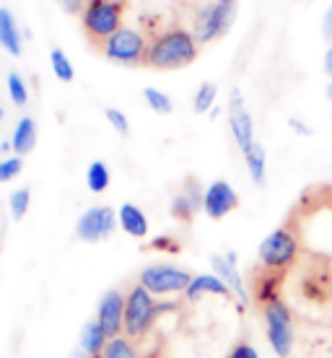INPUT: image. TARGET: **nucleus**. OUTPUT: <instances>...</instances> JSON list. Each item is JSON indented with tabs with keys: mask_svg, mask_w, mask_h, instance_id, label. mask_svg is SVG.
<instances>
[{
	"mask_svg": "<svg viewBox=\"0 0 332 358\" xmlns=\"http://www.w3.org/2000/svg\"><path fill=\"white\" fill-rule=\"evenodd\" d=\"M34 145H36V122L31 117H21L18 125L13 127V135H10V148H13L16 156H27Z\"/></svg>",
	"mask_w": 332,
	"mask_h": 358,
	"instance_id": "19",
	"label": "nucleus"
},
{
	"mask_svg": "<svg viewBox=\"0 0 332 358\" xmlns=\"http://www.w3.org/2000/svg\"><path fill=\"white\" fill-rule=\"evenodd\" d=\"M198 57V39L187 29H169L148 45L145 63L159 71L185 68Z\"/></svg>",
	"mask_w": 332,
	"mask_h": 358,
	"instance_id": "1",
	"label": "nucleus"
},
{
	"mask_svg": "<svg viewBox=\"0 0 332 358\" xmlns=\"http://www.w3.org/2000/svg\"><path fill=\"white\" fill-rule=\"evenodd\" d=\"M229 127H231L233 141L242 153H247L257 143L254 141V122H252V115L239 89H231V96H229Z\"/></svg>",
	"mask_w": 332,
	"mask_h": 358,
	"instance_id": "10",
	"label": "nucleus"
},
{
	"mask_svg": "<svg viewBox=\"0 0 332 358\" xmlns=\"http://www.w3.org/2000/svg\"><path fill=\"white\" fill-rule=\"evenodd\" d=\"M216 96H218V86L216 83H200V89L195 91V99H192V109L198 112V115H205L210 109L216 107Z\"/></svg>",
	"mask_w": 332,
	"mask_h": 358,
	"instance_id": "23",
	"label": "nucleus"
},
{
	"mask_svg": "<svg viewBox=\"0 0 332 358\" xmlns=\"http://www.w3.org/2000/svg\"><path fill=\"white\" fill-rule=\"evenodd\" d=\"M109 166L104 162H91L89 169H86V185H89L91 192H104L109 187Z\"/></svg>",
	"mask_w": 332,
	"mask_h": 358,
	"instance_id": "22",
	"label": "nucleus"
},
{
	"mask_svg": "<svg viewBox=\"0 0 332 358\" xmlns=\"http://www.w3.org/2000/svg\"><path fill=\"white\" fill-rule=\"evenodd\" d=\"M260 309L270 350L278 358H291L294 345H296V327H294V314H291L288 304L283 299H275Z\"/></svg>",
	"mask_w": 332,
	"mask_h": 358,
	"instance_id": "4",
	"label": "nucleus"
},
{
	"mask_svg": "<svg viewBox=\"0 0 332 358\" xmlns=\"http://www.w3.org/2000/svg\"><path fill=\"white\" fill-rule=\"evenodd\" d=\"M125 301L127 296L122 291H107V294L99 299V306H96V322L104 327L109 338H117L125 332Z\"/></svg>",
	"mask_w": 332,
	"mask_h": 358,
	"instance_id": "11",
	"label": "nucleus"
},
{
	"mask_svg": "<svg viewBox=\"0 0 332 358\" xmlns=\"http://www.w3.org/2000/svg\"><path fill=\"white\" fill-rule=\"evenodd\" d=\"M291 127H294V130H296V133H304V135H309V133H312V130H309V127H306V125H301V122H298V120H291Z\"/></svg>",
	"mask_w": 332,
	"mask_h": 358,
	"instance_id": "36",
	"label": "nucleus"
},
{
	"mask_svg": "<svg viewBox=\"0 0 332 358\" xmlns=\"http://www.w3.org/2000/svg\"><path fill=\"white\" fill-rule=\"evenodd\" d=\"M324 73L332 78V42H330V47H327V52H324Z\"/></svg>",
	"mask_w": 332,
	"mask_h": 358,
	"instance_id": "35",
	"label": "nucleus"
},
{
	"mask_svg": "<svg viewBox=\"0 0 332 358\" xmlns=\"http://www.w3.org/2000/svg\"><path fill=\"white\" fill-rule=\"evenodd\" d=\"M0 120H3V104H0Z\"/></svg>",
	"mask_w": 332,
	"mask_h": 358,
	"instance_id": "39",
	"label": "nucleus"
},
{
	"mask_svg": "<svg viewBox=\"0 0 332 358\" xmlns=\"http://www.w3.org/2000/svg\"><path fill=\"white\" fill-rule=\"evenodd\" d=\"M301 255V239L291 226H278L265 236L257 247V257H260V268L275 270V273H286L294 268V262Z\"/></svg>",
	"mask_w": 332,
	"mask_h": 358,
	"instance_id": "3",
	"label": "nucleus"
},
{
	"mask_svg": "<svg viewBox=\"0 0 332 358\" xmlns=\"http://www.w3.org/2000/svg\"><path fill=\"white\" fill-rule=\"evenodd\" d=\"M192 273L177 265H148L140 270L138 275V286H143L148 294H153L156 299H166L174 294H185L192 283Z\"/></svg>",
	"mask_w": 332,
	"mask_h": 358,
	"instance_id": "5",
	"label": "nucleus"
},
{
	"mask_svg": "<svg viewBox=\"0 0 332 358\" xmlns=\"http://www.w3.org/2000/svg\"><path fill=\"white\" fill-rule=\"evenodd\" d=\"M233 21V3H208L195 13L192 21V34L198 39V45H208L218 36H224L229 31Z\"/></svg>",
	"mask_w": 332,
	"mask_h": 358,
	"instance_id": "7",
	"label": "nucleus"
},
{
	"mask_svg": "<svg viewBox=\"0 0 332 358\" xmlns=\"http://www.w3.org/2000/svg\"><path fill=\"white\" fill-rule=\"evenodd\" d=\"M226 358H260V353H257V348L252 345V343L242 341V343H236L231 350H229V356Z\"/></svg>",
	"mask_w": 332,
	"mask_h": 358,
	"instance_id": "31",
	"label": "nucleus"
},
{
	"mask_svg": "<svg viewBox=\"0 0 332 358\" xmlns=\"http://www.w3.org/2000/svg\"><path fill=\"white\" fill-rule=\"evenodd\" d=\"M104 55H107L112 63H120V65L145 63V55H148L145 36L138 29L122 27L104 42Z\"/></svg>",
	"mask_w": 332,
	"mask_h": 358,
	"instance_id": "8",
	"label": "nucleus"
},
{
	"mask_svg": "<svg viewBox=\"0 0 332 358\" xmlns=\"http://www.w3.org/2000/svg\"><path fill=\"white\" fill-rule=\"evenodd\" d=\"M218 3H233V0H218Z\"/></svg>",
	"mask_w": 332,
	"mask_h": 358,
	"instance_id": "40",
	"label": "nucleus"
},
{
	"mask_svg": "<svg viewBox=\"0 0 332 358\" xmlns=\"http://www.w3.org/2000/svg\"><path fill=\"white\" fill-rule=\"evenodd\" d=\"M29 206H31V189L29 187H21L10 192L8 208H10V218H13V221H21V218L27 215Z\"/></svg>",
	"mask_w": 332,
	"mask_h": 358,
	"instance_id": "26",
	"label": "nucleus"
},
{
	"mask_svg": "<svg viewBox=\"0 0 332 358\" xmlns=\"http://www.w3.org/2000/svg\"><path fill=\"white\" fill-rule=\"evenodd\" d=\"M174 309H177L174 304H159L156 296L135 283L127 291L125 301V335L130 341H140L151 332L153 322L161 317V312H174Z\"/></svg>",
	"mask_w": 332,
	"mask_h": 358,
	"instance_id": "2",
	"label": "nucleus"
},
{
	"mask_svg": "<svg viewBox=\"0 0 332 358\" xmlns=\"http://www.w3.org/2000/svg\"><path fill=\"white\" fill-rule=\"evenodd\" d=\"M101 358H138V350H135L133 341L127 335H117V338H112L107 343Z\"/></svg>",
	"mask_w": 332,
	"mask_h": 358,
	"instance_id": "24",
	"label": "nucleus"
},
{
	"mask_svg": "<svg viewBox=\"0 0 332 358\" xmlns=\"http://www.w3.org/2000/svg\"><path fill=\"white\" fill-rule=\"evenodd\" d=\"M71 358H101V356H91V353H83V350L78 348V350H75V353H73Z\"/></svg>",
	"mask_w": 332,
	"mask_h": 358,
	"instance_id": "37",
	"label": "nucleus"
},
{
	"mask_svg": "<svg viewBox=\"0 0 332 358\" xmlns=\"http://www.w3.org/2000/svg\"><path fill=\"white\" fill-rule=\"evenodd\" d=\"M24 169V162L21 156H10V159H0V185L3 182H10L13 177H18Z\"/></svg>",
	"mask_w": 332,
	"mask_h": 358,
	"instance_id": "29",
	"label": "nucleus"
},
{
	"mask_svg": "<svg viewBox=\"0 0 332 358\" xmlns=\"http://www.w3.org/2000/svg\"><path fill=\"white\" fill-rule=\"evenodd\" d=\"M0 47L8 55H21V31L8 8H0Z\"/></svg>",
	"mask_w": 332,
	"mask_h": 358,
	"instance_id": "20",
	"label": "nucleus"
},
{
	"mask_svg": "<svg viewBox=\"0 0 332 358\" xmlns=\"http://www.w3.org/2000/svg\"><path fill=\"white\" fill-rule=\"evenodd\" d=\"M236 206H239V195H236V189H233L226 179H216V182H210L205 187L203 210H205L208 218L221 221V218H226L231 210H236Z\"/></svg>",
	"mask_w": 332,
	"mask_h": 358,
	"instance_id": "12",
	"label": "nucleus"
},
{
	"mask_svg": "<svg viewBox=\"0 0 332 358\" xmlns=\"http://www.w3.org/2000/svg\"><path fill=\"white\" fill-rule=\"evenodd\" d=\"M117 226V210H112L109 206H94L89 210H83L81 218L75 221V236L81 242L96 244L104 242L112 236Z\"/></svg>",
	"mask_w": 332,
	"mask_h": 358,
	"instance_id": "9",
	"label": "nucleus"
},
{
	"mask_svg": "<svg viewBox=\"0 0 332 358\" xmlns=\"http://www.w3.org/2000/svg\"><path fill=\"white\" fill-rule=\"evenodd\" d=\"M83 29L91 39H104L122 29V0H89L83 8Z\"/></svg>",
	"mask_w": 332,
	"mask_h": 358,
	"instance_id": "6",
	"label": "nucleus"
},
{
	"mask_svg": "<svg viewBox=\"0 0 332 358\" xmlns=\"http://www.w3.org/2000/svg\"><path fill=\"white\" fill-rule=\"evenodd\" d=\"M117 224L122 226V231L135 236V239H145L148 236V215L143 213V208H138L135 203H122L120 206Z\"/></svg>",
	"mask_w": 332,
	"mask_h": 358,
	"instance_id": "17",
	"label": "nucleus"
},
{
	"mask_svg": "<svg viewBox=\"0 0 332 358\" xmlns=\"http://www.w3.org/2000/svg\"><path fill=\"white\" fill-rule=\"evenodd\" d=\"M322 34L332 42V6L327 8V13H324V18H322Z\"/></svg>",
	"mask_w": 332,
	"mask_h": 358,
	"instance_id": "33",
	"label": "nucleus"
},
{
	"mask_svg": "<svg viewBox=\"0 0 332 358\" xmlns=\"http://www.w3.org/2000/svg\"><path fill=\"white\" fill-rule=\"evenodd\" d=\"M210 265H213V273H216L226 286L231 288L233 299L239 301V306L250 304V291L244 286V278L239 273V260H236V252H226V255H210Z\"/></svg>",
	"mask_w": 332,
	"mask_h": 358,
	"instance_id": "13",
	"label": "nucleus"
},
{
	"mask_svg": "<svg viewBox=\"0 0 332 358\" xmlns=\"http://www.w3.org/2000/svg\"><path fill=\"white\" fill-rule=\"evenodd\" d=\"M203 197H205V189L200 187V182L195 177H189L185 182V189L177 192L171 197V215L182 221V224H189L192 215L203 210Z\"/></svg>",
	"mask_w": 332,
	"mask_h": 358,
	"instance_id": "14",
	"label": "nucleus"
},
{
	"mask_svg": "<svg viewBox=\"0 0 332 358\" xmlns=\"http://www.w3.org/2000/svg\"><path fill=\"white\" fill-rule=\"evenodd\" d=\"M151 247L153 250H161V252H180V244L174 242L171 236H153Z\"/></svg>",
	"mask_w": 332,
	"mask_h": 358,
	"instance_id": "32",
	"label": "nucleus"
},
{
	"mask_svg": "<svg viewBox=\"0 0 332 358\" xmlns=\"http://www.w3.org/2000/svg\"><path fill=\"white\" fill-rule=\"evenodd\" d=\"M112 341L107 332H104V327H101L96 320H91V322H86L81 327V338H78V348L83 350V353H91V356H101L104 353V348H107V343Z\"/></svg>",
	"mask_w": 332,
	"mask_h": 358,
	"instance_id": "18",
	"label": "nucleus"
},
{
	"mask_svg": "<svg viewBox=\"0 0 332 358\" xmlns=\"http://www.w3.org/2000/svg\"><path fill=\"white\" fill-rule=\"evenodd\" d=\"M50 63H52V73L63 83H71L73 78H75V71H73L71 60H68V55H65L60 47H55L52 52H50Z\"/></svg>",
	"mask_w": 332,
	"mask_h": 358,
	"instance_id": "25",
	"label": "nucleus"
},
{
	"mask_svg": "<svg viewBox=\"0 0 332 358\" xmlns=\"http://www.w3.org/2000/svg\"><path fill=\"white\" fill-rule=\"evenodd\" d=\"M8 96L16 107H24L29 101V91L24 78H21V73H8Z\"/></svg>",
	"mask_w": 332,
	"mask_h": 358,
	"instance_id": "28",
	"label": "nucleus"
},
{
	"mask_svg": "<svg viewBox=\"0 0 332 358\" xmlns=\"http://www.w3.org/2000/svg\"><path fill=\"white\" fill-rule=\"evenodd\" d=\"M104 115H107V122H109V125L115 127V130L120 135H127V133H130V122H127V117H125V112H122V109L109 107L107 112H104Z\"/></svg>",
	"mask_w": 332,
	"mask_h": 358,
	"instance_id": "30",
	"label": "nucleus"
},
{
	"mask_svg": "<svg viewBox=\"0 0 332 358\" xmlns=\"http://www.w3.org/2000/svg\"><path fill=\"white\" fill-rule=\"evenodd\" d=\"M187 301H200L203 296H224V299H233L231 288L226 286L224 280L216 275V273H200V275L192 278L189 288L185 291Z\"/></svg>",
	"mask_w": 332,
	"mask_h": 358,
	"instance_id": "16",
	"label": "nucleus"
},
{
	"mask_svg": "<svg viewBox=\"0 0 332 358\" xmlns=\"http://www.w3.org/2000/svg\"><path fill=\"white\" fill-rule=\"evenodd\" d=\"M283 275L286 273H275V270H265L260 268L257 275L252 278V299L260 306L270 304L280 299V288H283Z\"/></svg>",
	"mask_w": 332,
	"mask_h": 358,
	"instance_id": "15",
	"label": "nucleus"
},
{
	"mask_svg": "<svg viewBox=\"0 0 332 358\" xmlns=\"http://www.w3.org/2000/svg\"><path fill=\"white\" fill-rule=\"evenodd\" d=\"M57 3L63 6V10H68V13H75V10H81L83 0H57Z\"/></svg>",
	"mask_w": 332,
	"mask_h": 358,
	"instance_id": "34",
	"label": "nucleus"
},
{
	"mask_svg": "<svg viewBox=\"0 0 332 358\" xmlns=\"http://www.w3.org/2000/svg\"><path fill=\"white\" fill-rule=\"evenodd\" d=\"M291 358H296V356H291Z\"/></svg>",
	"mask_w": 332,
	"mask_h": 358,
	"instance_id": "41",
	"label": "nucleus"
},
{
	"mask_svg": "<svg viewBox=\"0 0 332 358\" xmlns=\"http://www.w3.org/2000/svg\"><path fill=\"white\" fill-rule=\"evenodd\" d=\"M143 99H145V104H148L156 115H169L171 109H174L169 94H164V91H159V89H151V86L143 89Z\"/></svg>",
	"mask_w": 332,
	"mask_h": 358,
	"instance_id": "27",
	"label": "nucleus"
},
{
	"mask_svg": "<svg viewBox=\"0 0 332 358\" xmlns=\"http://www.w3.org/2000/svg\"><path fill=\"white\" fill-rule=\"evenodd\" d=\"M244 162H247V171H250L252 182L262 187L265 185V177H268V153L260 143H254L250 151L244 153Z\"/></svg>",
	"mask_w": 332,
	"mask_h": 358,
	"instance_id": "21",
	"label": "nucleus"
},
{
	"mask_svg": "<svg viewBox=\"0 0 332 358\" xmlns=\"http://www.w3.org/2000/svg\"><path fill=\"white\" fill-rule=\"evenodd\" d=\"M327 99H330V101H332V81L327 83Z\"/></svg>",
	"mask_w": 332,
	"mask_h": 358,
	"instance_id": "38",
	"label": "nucleus"
}]
</instances>
